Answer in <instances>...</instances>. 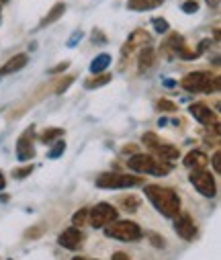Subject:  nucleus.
<instances>
[{"mask_svg":"<svg viewBox=\"0 0 221 260\" xmlns=\"http://www.w3.org/2000/svg\"><path fill=\"white\" fill-rule=\"evenodd\" d=\"M143 192L164 217H176L180 213V197L172 188L160 184H145Z\"/></svg>","mask_w":221,"mask_h":260,"instance_id":"nucleus-1","label":"nucleus"},{"mask_svg":"<svg viewBox=\"0 0 221 260\" xmlns=\"http://www.w3.org/2000/svg\"><path fill=\"white\" fill-rule=\"evenodd\" d=\"M27 63H29V55H27V53H17V55H13V57L5 63V66L0 68V80H3L5 76H11V74L23 70Z\"/></svg>","mask_w":221,"mask_h":260,"instance_id":"nucleus-14","label":"nucleus"},{"mask_svg":"<svg viewBox=\"0 0 221 260\" xmlns=\"http://www.w3.org/2000/svg\"><path fill=\"white\" fill-rule=\"evenodd\" d=\"M82 37H84V33H82V31H74V33H72V37L68 39V43H66V45H68V47H74V45H76V43H78Z\"/></svg>","mask_w":221,"mask_h":260,"instance_id":"nucleus-31","label":"nucleus"},{"mask_svg":"<svg viewBox=\"0 0 221 260\" xmlns=\"http://www.w3.org/2000/svg\"><path fill=\"white\" fill-rule=\"evenodd\" d=\"M137 45H141V47H143V45H150V35H147L145 31H141V29L133 31V33L129 35V39L123 43V47H121V59H125L127 55H131Z\"/></svg>","mask_w":221,"mask_h":260,"instance_id":"nucleus-12","label":"nucleus"},{"mask_svg":"<svg viewBox=\"0 0 221 260\" xmlns=\"http://www.w3.org/2000/svg\"><path fill=\"white\" fill-rule=\"evenodd\" d=\"M86 219H88V209H86V207L78 209L76 213L72 215V223H74V228H82V225L86 223Z\"/></svg>","mask_w":221,"mask_h":260,"instance_id":"nucleus-22","label":"nucleus"},{"mask_svg":"<svg viewBox=\"0 0 221 260\" xmlns=\"http://www.w3.org/2000/svg\"><path fill=\"white\" fill-rule=\"evenodd\" d=\"M64 13H66V5L64 3H55L51 9H49V13L41 19V23H39V27L43 29V27H47V25H53L55 21H59L61 17H64Z\"/></svg>","mask_w":221,"mask_h":260,"instance_id":"nucleus-18","label":"nucleus"},{"mask_svg":"<svg viewBox=\"0 0 221 260\" xmlns=\"http://www.w3.org/2000/svg\"><path fill=\"white\" fill-rule=\"evenodd\" d=\"M127 166L139 174H154V176H166L172 170L170 164H166L160 158L150 156V154H133L127 160Z\"/></svg>","mask_w":221,"mask_h":260,"instance_id":"nucleus-2","label":"nucleus"},{"mask_svg":"<svg viewBox=\"0 0 221 260\" xmlns=\"http://www.w3.org/2000/svg\"><path fill=\"white\" fill-rule=\"evenodd\" d=\"M109 82H111V74H97V76H92V78H88L84 82V88L86 90H94V88H101V86H105Z\"/></svg>","mask_w":221,"mask_h":260,"instance_id":"nucleus-20","label":"nucleus"},{"mask_svg":"<svg viewBox=\"0 0 221 260\" xmlns=\"http://www.w3.org/2000/svg\"><path fill=\"white\" fill-rule=\"evenodd\" d=\"M182 164H184L186 168H191V170H201V168H205V166L209 164V158H207L205 152H201V150H193V152H188V154L184 156Z\"/></svg>","mask_w":221,"mask_h":260,"instance_id":"nucleus-16","label":"nucleus"},{"mask_svg":"<svg viewBox=\"0 0 221 260\" xmlns=\"http://www.w3.org/2000/svg\"><path fill=\"white\" fill-rule=\"evenodd\" d=\"M0 11H3V9H0Z\"/></svg>","mask_w":221,"mask_h":260,"instance_id":"nucleus-43","label":"nucleus"},{"mask_svg":"<svg viewBox=\"0 0 221 260\" xmlns=\"http://www.w3.org/2000/svg\"><path fill=\"white\" fill-rule=\"evenodd\" d=\"M68 66H70V61H61V63H57L55 68H49V74H59V72L68 70Z\"/></svg>","mask_w":221,"mask_h":260,"instance_id":"nucleus-33","label":"nucleus"},{"mask_svg":"<svg viewBox=\"0 0 221 260\" xmlns=\"http://www.w3.org/2000/svg\"><path fill=\"white\" fill-rule=\"evenodd\" d=\"M64 152H66V142H61V140H55L53 148L47 152V158H49V160H55V158H59Z\"/></svg>","mask_w":221,"mask_h":260,"instance_id":"nucleus-25","label":"nucleus"},{"mask_svg":"<svg viewBox=\"0 0 221 260\" xmlns=\"http://www.w3.org/2000/svg\"><path fill=\"white\" fill-rule=\"evenodd\" d=\"M188 113L201 123V125H207V127H211V125H215V123H219V119H217V115L205 105V103H195V105H191L188 107Z\"/></svg>","mask_w":221,"mask_h":260,"instance_id":"nucleus-13","label":"nucleus"},{"mask_svg":"<svg viewBox=\"0 0 221 260\" xmlns=\"http://www.w3.org/2000/svg\"><path fill=\"white\" fill-rule=\"evenodd\" d=\"M154 63H156V49L150 45H143L139 49V55H137V72L143 74L147 70H152Z\"/></svg>","mask_w":221,"mask_h":260,"instance_id":"nucleus-15","label":"nucleus"},{"mask_svg":"<svg viewBox=\"0 0 221 260\" xmlns=\"http://www.w3.org/2000/svg\"><path fill=\"white\" fill-rule=\"evenodd\" d=\"M33 140H35V127H27L21 134V138L17 140V160L19 162H27L35 158V148H33Z\"/></svg>","mask_w":221,"mask_h":260,"instance_id":"nucleus-9","label":"nucleus"},{"mask_svg":"<svg viewBox=\"0 0 221 260\" xmlns=\"http://www.w3.org/2000/svg\"><path fill=\"white\" fill-rule=\"evenodd\" d=\"M191 184L203 194V197H215V192H217V184H215V176L201 168V170H193L191 172Z\"/></svg>","mask_w":221,"mask_h":260,"instance_id":"nucleus-7","label":"nucleus"},{"mask_svg":"<svg viewBox=\"0 0 221 260\" xmlns=\"http://www.w3.org/2000/svg\"><path fill=\"white\" fill-rule=\"evenodd\" d=\"M133 150H135V146H133V144H129L127 148H123V154H131Z\"/></svg>","mask_w":221,"mask_h":260,"instance_id":"nucleus-41","label":"nucleus"},{"mask_svg":"<svg viewBox=\"0 0 221 260\" xmlns=\"http://www.w3.org/2000/svg\"><path fill=\"white\" fill-rule=\"evenodd\" d=\"M209 9H219V0H205Z\"/></svg>","mask_w":221,"mask_h":260,"instance_id":"nucleus-38","label":"nucleus"},{"mask_svg":"<svg viewBox=\"0 0 221 260\" xmlns=\"http://www.w3.org/2000/svg\"><path fill=\"white\" fill-rule=\"evenodd\" d=\"M61 136H64V129L61 127H49V129H45V132L39 136V142L41 144H51V142L59 140Z\"/></svg>","mask_w":221,"mask_h":260,"instance_id":"nucleus-21","label":"nucleus"},{"mask_svg":"<svg viewBox=\"0 0 221 260\" xmlns=\"http://www.w3.org/2000/svg\"><path fill=\"white\" fill-rule=\"evenodd\" d=\"M111 61H113V59H111L109 53H99V55L90 61V68H88V70H90V74H94V76H97V74H103V72L111 66Z\"/></svg>","mask_w":221,"mask_h":260,"instance_id":"nucleus-19","label":"nucleus"},{"mask_svg":"<svg viewBox=\"0 0 221 260\" xmlns=\"http://www.w3.org/2000/svg\"><path fill=\"white\" fill-rule=\"evenodd\" d=\"M121 205H123L127 211H137L139 199H135V197H125V199H121Z\"/></svg>","mask_w":221,"mask_h":260,"instance_id":"nucleus-29","label":"nucleus"},{"mask_svg":"<svg viewBox=\"0 0 221 260\" xmlns=\"http://www.w3.org/2000/svg\"><path fill=\"white\" fill-rule=\"evenodd\" d=\"M180 9H182V13H186V15H195V13L199 11V3H197V0H184V3L180 5Z\"/></svg>","mask_w":221,"mask_h":260,"instance_id":"nucleus-28","label":"nucleus"},{"mask_svg":"<svg viewBox=\"0 0 221 260\" xmlns=\"http://www.w3.org/2000/svg\"><path fill=\"white\" fill-rule=\"evenodd\" d=\"M5 186H7V178H5V172L0 170V190H3Z\"/></svg>","mask_w":221,"mask_h":260,"instance_id":"nucleus-40","label":"nucleus"},{"mask_svg":"<svg viewBox=\"0 0 221 260\" xmlns=\"http://www.w3.org/2000/svg\"><path fill=\"white\" fill-rule=\"evenodd\" d=\"M141 142H143V146H147L150 148L158 158H162V160H168V162H172V160H178V156H180V152H178V148L176 146H172V144H166V142H162L156 134H143V138H141Z\"/></svg>","mask_w":221,"mask_h":260,"instance_id":"nucleus-5","label":"nucleus"},{"mask_svg":"<svg viewBox=\"0 0 221 260\" xmlns=\"http://www.w3.org/2000/svg\"><path fill=\"white\" fill-rule=\"evenodd\" d=\"M31 172H33V164H25V166H21V168H13V178L23 180V178H27Z\"/></svg>","mask_w":221,"mask_h":260,"instance_id":"nucleus-27","label":"nucleus"},{"mask_svg":"<svg viewBox=\"0 0 221 260\" xmlns=\"http://www.w3.org/2000/svg\"><path fill=\"white\" fill-rule=\"evenodd\" d=\"M72 260H92V258H84V256H76V258H72Z\"/></svg>","mask_w":221,"mask_h":260,"instance_id":"nucleus-42","label":"nucleus"},{"mask_svg":"<svg viewBox=\"0 0 221 260\" xmlns=\"http://www.w3.org/2000/svg\"><path fill=\"white\" fill-rule=\"evenodd\" d=\"M41 232H43V228L37 225V230H29L25 236H27V238H37V236H41Z\"/></svg>","mask_w":221,"mask_h":260,"instance_id":"nucleus-36","label":"nucleus"},{"mask_svg":"<svg viewBox=\"0 0 221 260\" xmlns=\"http://www.w3.org/2000/svg\"><path fill=\"white\" fill-rule=\"evenodd\" d=\"M82 240H84V236H82V232L78 228H68V230H64L59 234L57 244L61 248H66V250H80L82 248Z\"/></svg>","mask_w":221,"mask_h":260,"instance_id":"nucleus-11","label":"nucleus"},{"mask_svg":"<svg viewBox=\"0 0 221 260\" xmlns=\"http://www.w3.org/2000/svg\"><path fill=\"white\" fill-rule=\"evenodd\" d=\"M166 0H127V9L135 13H145V11H154L162 7Z\"/></svg>","mask_w":221,"mask_h":260,"instance_id":"nucleus-17","label":"nucleus"},{"mask_svg":"<svg viewBox=\"0 0 221 260\" xmlns=\"http://www.w3.org/2000/svg\"><path fill=\"white\" fill-rule=\"evenodd\" d=\"M147 238H150L152 246H156V248H164L166 246V240L160 234H156V232H147Z\"/></svg>","mask_w":221,"mask_h":260,"instance_id":"nucleus-30","label":"nucleus"},{"mask_svg":"<svg viewBox=\"0 0 221 260\" xmlns=\"http://www.w3.org/2000/svg\"><path fill=\"white\" fill-rule=\"evenodd\" d=\"M152 27H154V31L160 33V35H166V33L170 31V23H168L166 19H160V17L152 19Z\"/></svg>","mask_w":221,"mask_h":260,"instance_id":"nucleus-23","label":"nucleus"},{"mask_svg":"<svg viewBox=\"0 0 221 260\" xmlns=\"http://www.w3.org/2000/svg\"><path fill=\"white\" fill-rule=\"evenodd\" d=\"M213 80V74L211 72H205V70H199V72H188L182 80H180V86L188 92H205L207 94V88Z\"/></svg>","mask_w":221,"mask_h":260,"instance_id":"nucleus-8","label":"nucleus"},{"mask_svg":"<svg viewBox=\"0 0 221 260\" xmlns=\"http://www.w3.org/2000/svg\"><path fill=\"white\" fill-rule=\"evenodd\" d=\"M176 84H178V82H176V80H172V78H166V80H164V86H168V88H174Z\"/></svg>","mask_w":221,"mask_h":260,"instance_id":"nucleus-39","label":"nucleus"},{"mask_svg":"<svg viewBox=\"0 0 221 260\" xmlns=\"http://www.w3.org/2000/svg\"><path fill=\"white\" fill-rule=\"evenodd\" d=\"M174 232H176L182 240H186V242H191V240L197 236L195 221H193V217H191L186 211H180V213L174 217Z\"/></svg>","mask_w":221,"mask_h":260,"instance_id":"nucleus-10","label":"nucleus"},{"mask_svg":"<svg viewBox=\"0 0 221 260\" xmlns=\"http://www.w3.org/2000/svg\"><path fill=\"white\" fill-rule=\"evenodd\" d=\"M213 168H215V172H221V154H219V150L213 154Z\"/></svg>","mask_w":221,"mask_h":260,"instance_id":"nucleus-34","label":"nucleus"},{"mask_svg":"<svg viewBox=\"0 0 221 260\" xmlns=\"http://www.w3.org/2000/svg\"><path fill=\"white\" fill-rule=\"evenodd\" d=\"M105 236L113 240H121V242H137L143 238V230L135 221L125 219V221H113L111 225H107Z\"/></svg>","mask_w":221,"mask_h":260,"instance_id":"nucleus-3","label":"nucleus"},{"mask_svg":"<svg viewBox=\"0 0 221 260\" xmlns=\"http://www.w3.org/2000/svg\"><path fill=\"white\" fill-rule=\"evenodd\" d=\"M92 41H101V43H105L107 37L101 33V29H94V31H92Z\"/></svg>","mask_w":221,"mask_h":260,"instance_id":"nucleus-35","label":"nucleus"},{"mask_svg":"<svg viewBox=\"0 0 221 260\" xmlns=\"http://www.w3.org/2000/svg\"><path fill=\"white\" fill-rule=\"evenodd\" d=\"M111 260H131V258H129L125 252H115V254L111 256Z\"/></svg>","mask_w":221,"mask_h":260,"instance_id":"nucleus-37","label":"nucleus"},{"mask_svg":"<svg viewBox=\"0 0 221 260\" xmlns=\"http://www.w3.org/2000/svg\"><path fill=\"white\" fill-rule=\"evenodd\" d=\"M74 80H76L74 76H64V78H59V80H57V84H55V88H53V92H55V94L66 92V90L72 86V82H74Z\"/></svg>","mask_w":221,"mask_h":260,"instance_id":"nucleus-24","label":"nucleus"},{"mask_svg":"<svg viewBox=\"0 0 221 260\" xmlns=\"http://www.w3.org/2000/svg\"><path fill=\"white\" fill-rule=\"evenodd\" d=\"M119 211L111 203H99L92 209H88V221L92 228H107L113 221H117Z\"/></svg>","mask_w":221,"mask_h":260,"instance_id":"nucleus-6","label":"nucleus"},{"mask_svg":"<svg viewBox=\"0 0 221 260\" xmlns=\"http://www.w3.org/2000/svg\"><path fill=\"white\" fill-rule=\"evenodd\" d=\"M209 45H211V39H203L199 45H197V51H195V55L199 57V55H203L207 49H209Z\"/></svg>","mask_w":221,"mask_h":260,"instance_id":"nucleus-32","label":"nucleus"},{"mask_svg":"<svg viewBox=\"0 0 221 260\" xmlns=\"http://www.w3.org/2000/svg\"><path fill=\"white\" fill-rule=\"evenodd\" d=\"M97 186L99 188H131L139 186L143 180L133 174H121V172H103L97 176Z\"/></svg>","mask_w":221,"mask_h":260,"instance_id":"nucleus-4","label":"nucleus"},{"mask_svg":"<svg viewBox=\"0 0 221 260\" xmlns=\"http://www.w3.org/2000/svg\"><path fill=\"white\" fill-rule=\"evenodd\" d=\"M156 109L162 111V113H174L178 107H176V103H172V101H168V99H160V101L156 103Z\"/></svg>","mask_w":221,"mask_h":260,"instance_id":"nucleus-26","label":"nucleus"}]
</instances>
